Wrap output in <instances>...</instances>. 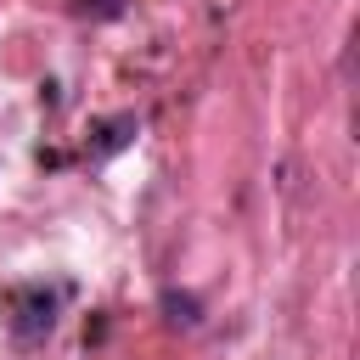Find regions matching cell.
<instances>
[{
  "label": "cell",
  "mask_w": 360,
  "mask_h": 360,
  "mask_svg": "<svg viewBox=\"0 0 360 360\" xmlns=\"http://www.w3.org/2000/svg\"><path fill=\"white\" fill-rule=\"evenodd\" d=\"M135 129H141V118H135V112L96 118V124H90V158H112V152H124V146L135 141Z\"/></svg>",
  "instance_id": "2"
},
{
  "label": "cell",
  "mask_w": 360,
  "mask_h": 360,
  "mask_svg": "<svg viewBox=\"0 0 360 360\" xmlns=\"http://www.w3.org/2000/svg\"><path fill=\"white\" fill-rule=\"evenodd\" d=\"M79 17H124V0H73Z\"/></svg>",
  "instance_id": "4"
},
{
  "label": "cell",
  "mask_w": 360,
  "mask_h": 360,
  "mask_svg": "<svg viewBox=\"0 0 360 360\" xmlns=\"http://www.w3.org/2000/svg\"><path fill=\"white\" fill-rule=\"evenodd\" d=\"M158 309H163V321H169V326H180V332H191V326L202 321L197 292H180V287H163V292H158Z\"/></svg>",
  "instance_id": "3"
},
{
  "label": "cell",
  "mask_w": 360,
  "mask_h": 360,
  "mask_svg": "<svg viewBox=\"0 0 360 360\" xmlns=\"http://www.w3.org/2000/svg\"><path fill=\"white\" fill-rule=\"evenodd\" d=\"M56 309H62V292L45 287V281H22V287L6 292V326H11L17 343H39V338H51Z\"/></svg>",
  "instance_id": "1"
}]
</instances>
